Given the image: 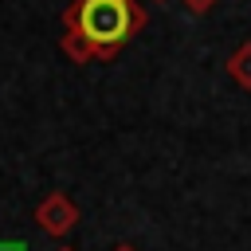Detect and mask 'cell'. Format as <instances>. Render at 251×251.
<instances>
[{"mask_svg":"<svg viewBox=\"0 0 251 251\" xmlns=\"http://www.w3.org/2000/svg\"><path fill=\"white\" fill-rule=\"evenodd\" d=\"M149 12L141 0H71L63 8L59 47L71 63H110L141 27Z\"/></svg>","mask_w":251,"mask_h":251,"instance_id":"cell-1","label":"cell"},{"mask_svg":"<svg viewBox=\"0 0 251 251\" xmlns=\"http://www.w3.org/2000/svg\"><path fill=\"white\" fill-rule=\"evenodd\" d=\"M35 227L51 239H63L78 227V204L67 196V192H47L39 204H35Z\"/></svg>","mask_w":251,"mask_h":251,"instance_id":"cell-2","label":"cell"},{"mask_svg":"<svg viewBox=\"0 0 251 251\" xmlns=\"http://www.w3.org/2000/svg\"><path fill=\"white\" fill-rule=\"evenodd\" d=\"M227 75H231L235 86L251 90V39H243V43L227 55Z\"/></svg>","mask_w":251,"mask_h":251,"instance_id":"cell-3","label":"cell"},{"mask_svg":"<svg viewBox=\"0 0 251 251\" xmlns=\"http://www.w3.org/2000/svg\"><path fill=\"white\" fill-rule=\"evenodd\" d=\"M180 4H184V8L192 12V16H208V12H212V8L220 4V0H180Z\"/></svg>","mask_w":251,"mask_h":251,"instance_id":"cell-4","label":"cell"},{"mask_svg":"<svg viewBox=\"0 0 251 251\" xmlns=\"http://www.w3.org/2000/svg\"><path fill=\"white\" fill-rule=\"evenodd\" d=\"M0 251H27L20 239H0Z\"/></svg>","mask_w":251,"mask_h":251,"instance_id":"cell-5","label":"cell"},{"mask_svg":"<svg viewBox=\"0 0 251 251\" xmlns=\"http://www.w3.org/2000/svg\"><path fill=\"white\" fill-rule=\"evenodd\" d=\"M110 251H137V247H133V243H114Z\"/></svg>","mask_w":251,"mask_h":251,"instance_id":"cell-6","label":"cell"},{"mask_svg":"<svg viewBox=\"0 0 251 251\" xmlns=\"http://www.w3.org/2000/svg\"><path fill=\"white\" fill-rule=\"evenodd\" d=\"M59 251H75V247H59Z\"/></svg>","mask_w":251,"mask_h":251,"instance_id":"cell-7","label":"cell"}]
</instances>
